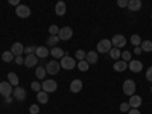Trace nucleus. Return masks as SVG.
<instances>
[{
    "label": "nucleus",
    "instance_id": "nucleus-16",
    "mask_svg": "<svg viewBox=\"0 0 152 114\" xmlns=\"http://www.w3.org/2000/svg\"><path fill=\"white\" fill-rule=\"evenodd\" d=\"M142 102H143V100H142V97L140 96H137V94H132V96H129V107L131 108H138V107H140L142 105Z\"/></svg>",
    "mask_w": 152,
    "mask_h": 114
},
{
    "label": "nucleus",
    "instance_id": "nucleus-44",
    "mask_svg": "<svg viewBox=\"0 0 152 114\" xmlns=\"http://www.w3.org/2000/svg\"><path fill=\"white\" fill-rule=\"evenodd\" d=\"M5 99H6V104H11L12 100H14V97H12V96H9V97H5Z\"/></svg>",
    "mask_w": 152,
    "mask_h": 114
},
{
    "label": "nucleus",
    "instance_id": "nucleus-43",
    "mask_svg": "<svg viewBox=\"0 0 152 114\" xmlns=\"http://www.w3.org/2000/svg\"><path fill=\"white\" fill-rule=\"evenodd\" d=\"M126 114H140V111H138V108H131Z\"/></svg>",
    "mask_w": 152,
    "mask_h": 114
},
{
    "label": "nucleus",
    "instance_id": "nucleus-7",
    "mask_svg": "<svg viewBox=\"0 0 152 114\" xmlns=\"http://www.w3.org/2000/svg\"><path fill=\"white\" fill-rule=\"evenodd\" d=\"M111 44H113L114 47H117V49L125 47V46H126V38H125V35H122V34L114 35L113 40H111Z\"/></svg>",
    "mask_w": 152,
    "mask_h": 114
},
{
    "label": "nucleus",
    "instance_id": "nucleus-29",
    "mask_svg": "<svg viewBox=\"0 0 152 114\" xmlns=\"http://www.w3.org/2000/svg\"><path fill=\"white\" fill-rule=\"evenodd\" d=\"M88 67H90V64H88L85 59H82V61L78 62V70H79V72H87Z\"/></svg>",
    "mask_w": 152,
    "mask_h": 114
},
{
    "label": "nucleus",
    "instance_id": "nucleus-28",
    "mask_svg": "<svg viewBox=\"0 0 152 114\" xmlns=\"http://www.w3.org/2000/svg\"><path fill=\"white\" fill-rule=\"evenodd\" d=\"M131 43H132V46H140V44H142L140 35H138V34H132V35H131Z\"/></svg>",
    "mask_w": 152,
    "mask_h": 114
},
{
    "label": "nucleus",
    "instance_id": "nucleus-3",
    "mask_svg": "<svg viewBox=\"0 0 152 114\" xmlns=\"http://www.w3.org/2000/svg\"><path fill=\"white\" fill-rule=\"evenodd\" d=\"M123 93H125L126 96H132V94H135V81H132V79H126V81L123 82Z\"/></svg>",
    "mask_w": 152,
    "mask_h": 114
},
{
    "label": "nucleus",
    "instance_id": "nucleus-12",
    "mask_svg": "<svg viewBox=\"0 0 152 114\" xmlns=\"http://www.w3.org/2000/svg\"><path fill=\"white\" fill-rule=\"evenodd\" d=\"M11 52H12L14 56H21L24 53V46L21 43H14L11 46Z\"/></svg>",
    "mask_w": 152,
    "mask_h": 114
},
{
    "label": "nucleus",
    "instance_id": "nucleus-41",
    "mask_svg": "<svg viewBox=\"0 0 152 114\" xmlns=\"http://www.w3.org/2000/svg\"><path fill=\"white\" fill-rule=\"evenodd\" d=\"M8 3H9V5H12V6H15V8H17V6L20 5V0H8Z\"/></svg>",
    "mask_w": 152,
    "mask_h": 114
},
{
    "label": "nucleus",
    "instance_id": "nucleus-4",
    "mask_svg": "<svg viewBox=\"0 0 152 114\" xmlns=\"http://www.w3.org/2000/svg\"><path fill=\"white\" fill-rule=\"evenodd\" d=\"M113 49V44H111V40H100L97 43V52L99 53H108L110 50Z\"/></svg>",
    "mask_w": 152,
    "mask_h": 114
},
{
    "label": "nucleus",
    "instance_id": "nucleus-27",
    "mask_svg": "<svg viewBox=\"0 0 152 114\" xmlns=\"http://www.w3.org/2000/svg\"><path fill=\"white\" fill-rule=\"evenodd\" d=\"M15 56L14 55H12V52H11V50H8V52H3L2 53V59L5 61V62H11L12 59H14Z\"/></svg>",
    "mask_w": 152,
    "mask_h": 114
},
{
    "label": "nucleus",
    "instance_id": "nucleus-1",
    "mask_svg": "<svg viewBox=\"0 0 152 114\" xmlns=\"http://www.w3.org/2000/svg\"><path fill=\"white\" fill-rule=\"evenodd\" d=\"M59 64H61V69H64V70H73L76 67V59L69 56V55H64L61 58Z\"/></svg>",
    "mask_w": 152,
    "mask_h": 114
},
{
    "label": "nucleus",
    "instance_id": "nucleus-42",
    "mask_svg": "<svg viewBox=\"0 0 152 114\" xmlns=\"http://www.w3.org/2000/svg\"><path fill=\"white\" fill-rule=\"evenodd\" d=\"M142 52H143V50H142L140 46H135V47H134V53H135V55H140Z\"/></svg>",
    "mask_w": 152,
    "mask_h": 114
},
{
    "label": "nucleus",
    "instance_id": "nucleus-8",
    "mask_svg": "<svg viewBox=\"0 0 152 114\" xmlns=\"http://www.w3.org/2000/svg\"><path fill=\"white\" fill-rule=\"evenodd\" d=\"M59 69H61V64L58 61H49L47 64H46V72H47V75H56L58 72H59Z\"/></svg>",
    "mask_w": 152,
    "mask_h": 114
},
{
    "label": "nucleus",
    "instance_id": "nucleus-5",
    "mask_svg": "<svg viewBox=\"0 0 152 114\" xmlns=\"http://www.w3.org/2000/svg\"><path fill=\"white\" fill-rule=\"evenodd\" d=\"M73 35V29L69 28V26H64V28H61L59 32H58V38H59V41H67L70 40Z\"/></svg>",
    "mask_w": 152,
    "mask_h": 114
},
{
    "label": "nucleus",
    "instance_id": "nucleus-19",
    "mask_svg": "<svg viewBox=\"0 0 152 114\" xmlns=\"http://www.w3.org/2000/svg\"><path fill=\"white\" fill-rule=\"evenodd\" d=\"M37 100L40 104H47L49 102V93H46L44 90H40L37 93Z\"/></svg>",
    "mask_w": 152,
    "mask_h": 114
},
{
    "label": "nucleus",
    "instance_id": "nucleus-14",
    "mask_svg": "<svg viewBox=\"0 0 152 114\" xmlns=\"http://www.w3.org/2000/svg\"><path fill=\"white\" fill-rule=\"evenodd\" d=\"M35 55L38 56V58H47L49 55H50V50L46 47V46H38L37 49H35Z\"/></svg>",
    "mask_w": 152,
    "mask_h": 114
},
{
    "label": "nucleus",
    "instance_id": "nucleus-9",
    "mask_svg": "<svg viewBox=\"0 0 152 114\" xmlns=\"http://www.w3.org/2000/svg\"><path fill=\"white\" fill-rule=\"evenodd\" d=\"M12 97H14L15 100H18V102H21V100L26 99V90H24L23 87H15L14 90H12Z\"/></svg>",
    "mask_w": 152,
    "mask_h": 114
},
{
    "label": "nucleus",
    "instance_id": "nucleus-22",
    "mask_svg": "<svg viewBox=\"0 0 152 114\" xmlns=\"http://www.w3.org/2000/svg\"><path fill=\"white\" fill-rule=\"evenodd\" d=\"M97 58H99L97 52H88L87 56H85V61L88 62V64H96V62H97Z\"/></svg>",
    "mask_w": 152,
    "mask_h": 114
},
{
    "label": "nucleus",
    "instance_id": "nucleus-39",
    "mask_svg": "<svg viewBox=\"0 0 152 114\" xmlns=\"http://www.w3.org/2000/svg\"><path fill=\"white\" fill-rule=\"evenodd\" d=\"M146 79H148L149 82H152V66L146 70Z\"/></svg>",
    "mask_w": 152,
    "mask_h": 114
},
{
    "label": "nucleus",
    "instance_id": "nucleus-38",
    "mask_svg": "<svg viewBox=\"0 0 152 114\" xmlns=\"http://www.w3.org/2000/svg\"><path fill=\"white\" fill-rule=\"evenodd\" d=\"M117 6L119 8H128V0H117Z\"/></svg>",
    "mask_w": 152,
    "mask_h": 114
},
{
    "label": "nucleus",
    "instance_id": "nucleus-15",
    "mask_svg": "<svg viewBox=\"0 0 152 114\" xmlns=\"http://www.w3.org/2000/svg\"><path fill=\"white\" fill-rule=\"evenodd\" d=\"M82 90V81L81 79H73L70 82V91L72 93H79Z\"/></svg>",
    "mask_w": 152,
    "mask_h": 114
},
{
    "label": "nucleus",
    "instance_id": "nucleus-30",
    "mask_svg": "<svg viewBox=\"0 0 152 114\" xmlns=\"http://www.w3.org/2000/svg\"><path fill=\"white\" fill-rule=\"evenodd\" d=\"M58 41H59L58 35H50V37L47 38V46H56Z\"/></svg>",
    "mask_w": 152,
    "mask_h": 114
},
{
    "label": "nucleus",
    "instance_id": "nucleus-35",
    "mask_svg": "<svg viewBox=\"0 0 152 114\" xmlns=\"http://www.w3.org/2000/svg\"><path fill=\"white\" fill-rule=\"evenodd\" d=\"M120 56H122V58H123V61H126V62L132 59V58H131V52H128V50H125V52H122V55H120Z\"/></svg>",
    "mask_w": 152,
    "mask_h": 114
},
{
    "label": "nucleus",
    "instance_id": "nucleus-21",
    "mask_svg": "<svg viewBox=\"0 0 152 114\" xmlns=\"http://www.w3.org/2000/svg\"><path fill=\"white\" fill-rule=\"evenodd\" d=\"M8 82H9L12 87H17L18 82H20V79H18V76H17L14 72H9V73H8Z\"/></svg>",
    "mask_w": 152,
    "mask_h": 114
},
{
    "label": "nucleus",
    "instance_id": "nucleus-36",
    "mask_svg": "<svg viewBox=\"0 0 152 114\" xmlns=\"http://www.w3.org/2000/svg\"><path fill=\"white\" fill-rule=\"evenodd\" d=\"M35 46H28V47H24V53L26 55H31V53H35Z\"/></svg>",
    "mask_w": 152,
    "mask_h": 114
},
{
    "label": "nucleus",
    "instance_id": "nucleus-47",
    "mask_svg": "<svg viewBox=\"0 0 152 114\" xmlns=\"http://www.w3.org/2000/svg\"><path fill=\"white\" fill-rule=\"evenodd\" d=\"M151 18H152V15H151Z\"/></svg>",
    "mask_w": 152,
    "mask_h": 114
},
{
    "label": "nucleus",
    "instance_id": "nucleus-2",
    "mask_svg": "<svg viewBox=\"0 0 152 114\" xmlns=\"http://www.w3.org/2000/svg\"><path fill=\"white\" fill-rule=\"evenodd\" d=\"M56 88H58V84L53 79H46L41 82V90H44L46 93H53L56 91Z\"/></svg>",
    "mask_w": 152,
    "mask_h": 114
},
{
    "label": "nucleus",
    "instance_id": "nucleus-46",
    "mask_svg": "<svg viewBox=\"0 0 152 114\" xmlns=\"http://www.w3.org/2000/svg\"><path fill=\"white\" fill-rule=\"evenodd\" d=\"M122 114H126V113H122Z\"/></svg>",
    "mask_w": 152,
    "mask_h": 114
},
{
    "label": "nucleus",
    "instance_id": "nucleus-13",
    "mask_svg": "<svg viewBox=\"0 0 152 114\" xmlns=\"http://www.w3.org/2000/svg\"><path fill=\"white\" fill-rule=\"evenodd\" d=\"M37 64H38V56L35 53L26 55V58H24V66L26 67H35Z\"/></svg>",
    "mask_w": 152,
    "mask_h": 114
},
{
    "label": "nucleus",
    "instance_id": "nucleus-20",
    "mask_svg": "<svg viewBox=\"0 0 152 114\" xmlns=\"http://www.w3.org/2000/svg\"><path fill=\"white\" fill-rule=\"evenodd\" d=\"M126 69H128V62H126V61H116V62H114V70H116V72H125Z\"/></svg>",
    "mask_w": 152,
    "mask_h": 114
},
{
    "label": "nucleus",
    "instance_id": "nucleus-25",
    "mask_svg": "<svg viewBox=\"0 0 152 114\" xmlns=\"http://www.w3.org/2000/svg\"><path fill=\"white\" fill-rule=\"evenodd\" d=\"M140 47H142V50H143V52H152V41H149V40H145V41H142Z\"/></svg>",
    "mask_w": 152,
    "mask_h": 114
},
{
    "label": "nucleus",
    "instance_id": "nucleus-10",
    "mask_svg": "<svg viewBox=\"0 0 152 114\" xmlns=\"http://www.w3.org/2000/svg\"><path fill=\"white\" fill-rule=\"evenodd\" d=\"M12 85L9 84V82H0V94H2L3 97H9V96H12Z\"/></svg>",
    "mask_w": 152,
    "mask_h": 114
},
{
    "label": "nucleus",
    "instance_id": "nucleus-18",
    "mask_svg": "<svg viewBox=\"0 0 152 114\" xmlns=\"http://www.w3.org/2000/svg\"><path fill=\"white\" fill-rule=\"evenodd\" d=\"M55 12H56V15H64L66 12H67V6H66V3L64 2H58L56 3V6H55Z\"/></svg>",
    "mask_w": 152,
    "mask_h": 114
},
{
    "label": "nucleus",
    "instance_id": "nucleus-37",
    "mask_svg": "<svg viewBox=\"0 0 152 114\" xmlns=\"http://www.w3.org/2000/svg\"><path fill=\"white\" fill-rule=\"evenodd\" d=\"M29 113L31 114H40V107H38V105H31Z\"/></svg>",
    "mask_w": 152,
    "mask_h": 114
},
{
    "label": "nucleus",
    "instance_id": "nucleus-24",
    "mask_svg": "<svg viewBox=\"0 0 152 114\" xmlns=\"http://www.w3.org/2000/svg\"><path fill=\"white\" fill-rule=\"evenodd\" d=\"M46 75H47L46 67H37V70H35V76H37V79H44V78H46Z\"/></svg>",
    "mask_w": 152,
    "mask_h": 114
},
{
    "label": "nucleus",
    "instance_id": "nucleus-45",
    "mask_svg": "<svg viewBox=\"0 0 152 114\" xmlns=\"http://www.w3.org/2000/svg\"><path fill=\"white\" fill-rule=\"evenodd\" d=\"M151 93H152V87H151Z\"/></svg>",
    "mask_w": 152,
    "mask_h": 114
},
{
    "label": "nucleus",
    "instance_id": "nucleus-11",
    "mask_svg": "<svg viewBox=\"0 0 152 114\" xmlns=\"http://www.w3.org/2000/svg\"><path fill=\"white\" fill-rule=\"evenodd\" d=\"M128 69L132 73H140L143 70V64H142V61H138V59H131L129 64H128Z\"/></svg>",
    "mask_w": 152,
    "mask_h": 114
},
{
    "label": "nucleus",
    "instance_id": "nucleus-6",
    "mask_svg": "<svg viewBox=\"0 0 152 114\" xmlns=\"http://www.w3.org/2000/svg\"><path fill=\"white\" fill-rule=\"evenodd\" d=\"M15 14H17V17H20V18H28V17L31 15V8L20 3V5L15 8Z\"/></svg>",
    "mask_w": 152,
    "mask_h": 114
},
{
    "label": "nucleus",
    "instance_id": "nucleus-32",
    "mask_svg": "<svg viewBox=\"0 0 152 114\" xmlns=\"http://www.w3.org/2000/svg\"><path fill=\"white\" fill-rule=\"evenodd\" d=\"M58 32H59V28L56 26V24H52V26L49 28V34L50 35H58Z\"/></svg>",
    "mask_w": 152,
    "mask_h": 114
},
{
    "label": "nucleus",
    "instance_id": "nucleus-33",
    "mask_svg": "<svg viewBox=\"0 0 152 114\" xmlns=\"http://www.w3.org/2000/svg\"><path fill=\"white\" fill-rule=\"evenodd\" d=\"M31 88H32L34 91H37V93H38V91L41 90V84L38 82V81H35V82H32V84H31Z\"/></svg>",
    "mask_w": 152,
    "mask_h": 114
},
{
    "label": "nucleus",
    "instance_id": "nucleus-26",
    "mask_svg": "<svg viewBox=\"0 0 152 114\" xmlns=\"http://www.w3.org/2000/svg\"><path fill=\"white\" fill-rule=\"evenodd\" d=\"M110 56L113 58V59H117V58H120V55H122V52H120V49H117V47H114V49H111L110 50Z\"/></svg>",
    "mask_w": 152,
    "mask_h": 114
},
{
    "label": "nucleus",
    "instance_id": "nucleus-17",
    "mask_svg": "<svg viewBox=\"0 0 152 114\" xmlns=\"http://www.w3.org/2000/svg\"><path fill=\"white\" fill-rule=\"evenodd\" d=\"M128 9L129 11H140L142 9V0H128Z\"/></svg>",
    "mask_w": 152,
    "mask_h": 114
},
{
    "label": "nucleus",
    "instance_id": "nucleus-23",
    "mask_svg": "<svg viewBox=\"0 0 152 114\" xmlns=\"http://www.w3.org/2000/svg\"><path fill=\"white\" fill-rule=\"evenodd\" d=\"M50 55H52V58H62L64 56V50H62L61 47H52L50 49Z\"/></svg>",
    "mask_w": 152,
    "mask_h": 114
},
{
    "label": "nucleus",
    "instance_id": "nucleus-31",
    "mask_svg": "<svg viewBox=\"0 0 152 114\" xmlns=\"http://www.w3.org/2000/svg\"><path fill=\"white\" fill-rule=\"evenodd\" d=\"M85 56H87V53L84 52V50H76V59H78V61L85 59Z\"/></svg>",
    "mask_w": 152,
    "mask_h": 114
},
{
    "label": "nucleus",
    "instance_id": "nucleus-34",
    "mask_svg": "<svg viewBox=\"0 0 152 114\" xmlns=\"http://www.w3.org/2000/svg\"><path fill=\"white\" fill-rule=\"evenodd\" d=\"M119 108H120V111H122V113H128V111L131 110V107H129V104H128V102L120 104V107H119Z\"/></svg>",
    "mask_w": 152,
    "mask_h": 114
},
{
    "label": "nucleus",
    "instance_id": "nucleus-40",
    "mask_svg": "<svg viewBox=\"0 0 152 114\" xmlns=\"http://www.w3.org/2000/svg\"><path fill=\"white\" fill-rule=\"evenodd\" d=\"M15 64H18V66L24 64V58H21V56H15Z\"/></svg>",
    "mask_w": 152,
    "mask_h": 114
}]
</instances>
